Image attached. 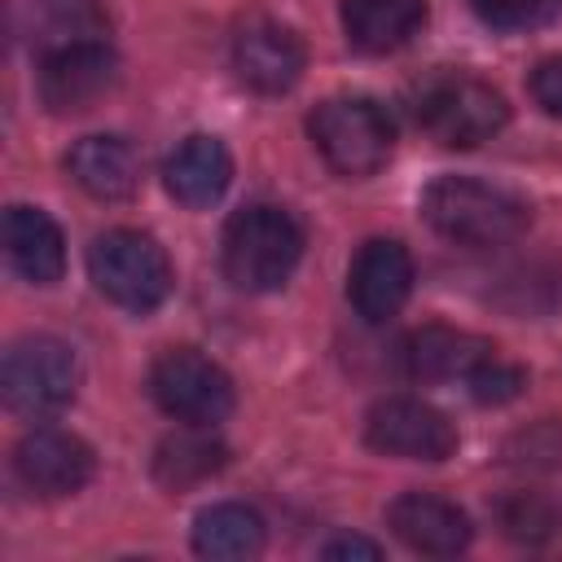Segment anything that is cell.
Returning a JSON list of instances; mask_svg holds the SVG:
<instances>
[{"mask_svg":"<svg viewBox=\"0 0 562 562\" xmlns=\"http://www.w3.org/2000/svg\"><path fill=\"white\" fill-rule=\"evenodd\" d=\"M162 184L180 206H211L224 198V189L233 184V154L224 149L220 136L193 132L184 136L167 162H162Z\"/></svg>","mask_w":562,"mask_h":562,"instance_id":"obj_16","label":"cell"},{"mask_svg":"<svg viewBox=\"0 0 562 562\" xmlns=\"http://www.w3.org/2000/svg\"><path fill=\"white\" fill-rule=\"evenodd\" d=\"M413 294V255L395 237H369L347 268V299L364 325H386Z\"/></svg>","mask_w":562,"mask_h":562,"instance_id":"obj_12","label":"cell"},{"mask_svg":"<svg viewBox=\"0 0 562 562\" xmlns=\"http://www.w3.org/2000/svg\"><path fill=\"white\" fill-rule=\"evenodd\" d=\"M422 220L452 246H470V250H492V246H505L514 237L527 233L531 224V206L505 189V184H492V180H479V176H435L422 198Z\"/></svg>","mask_w":562,"mask_h":562,"instance_id":"obj_1","label":"cell"},{"mask_svg":"<svg viewBox=\"0 0 562 562\" xmlns=\"http://www.w3.org/2000/svg\"><path fill=\"white\" fill-rule=\"evenodd\" d=\"M75 386H79V360L61 338L26 334L9 342L0 360V395L18 417L44 422L61 413L75 400Z\"/></svg>","mask_w":562,"mask_h":562,"instance_id":"obj_6","label":"cell"},{"mask_svg":"<svg viewBox=\"0 0 562 562\" xmlns=\"http://www.w3.org/2000/svg\"><path fill=\"white\" fill-rule=\"evenodd\" d=\"M465 386H470V395H474L479 404H509V400H518V395H522L527 373H522L518 364H509V360L492 356V360H483V364L465 378Z\"/></svg>","mask_w":562,"mask_h":562,"instance_id":"obj_24","label":"cell"},{"mask_svg":"<svg viewBox=\"0 0 562 562\" xmlns=\"http://www.w3.org/2000/svg\"><path fill=\"white\" fill-rule=\"evenodd\" d=\"M307 132L325 167L342 180H364L382 171L395 149V123L386 105L373 97H325L307 114Z\"/></svg>","mask_w":562,"mask_h":562,"instance_id":"obj_4","label":"cell"},{"mask_svg":"<svg viewBox=\"0 0 562 562\" xmlns=\"http://www.w3.org/2000/svg\"><path fill=\"white\" fill-rule=\"evenodd\" d=\"M496 522L518 544H544L562 531V505L549 492H509L496 501Z\"/></svg>","mask_w":562,"mask_h":562,"instance_id":"obj_22","label":"cell"},{"mask_svg":"<svg viewBox=\"0 0 562 562\" xmlns=\"http://www.w3.org/2000/svg\"><path fill=\"white\" fill-rule=\"evenodd\" d=\"M66 171H70V180L83 193H92L101 202H123L140 184V158H136V149L123 136H110V132L79 136L70 145V154H66Z\"/></svg>","mask_w":562,"mask_h":562,"instance_id":"obj_17","label":"cell"},{"mask_svg":"<svg viewBox=\"0 0 562 562\" xmlns=\"http://www.w3.org/2000/svg\"><path fill=\"white\" fill-rule=\"evenodd\" d=\"M233 70L250 92L281 97L303 79L307 48L294 35V26H285V22H277L268 13H250L233 31Z\"/></svg>","mask_w":562,"mask_h":562,"instance_id":"obj_10","label":"cell"},{"mask_svg":"<svg viewBox=\"0 0 562 562\" xmlns=\"http://www.w3.org/2000/svg\"><path fill=\"white\" fill-rule=\"evenodd\" d=\"M4 259L26 285H57L66 272V237L40 206L13 202L4 211Z\"/></svg>","mask_w":562,"mask_h":562,"instance_id":"obj_15","label":"cell"},{"mask_svg":"<svg viewBox=\"0 0 562 562\" xmlns=\"http://www.w3.org/2000/svg\"><path fill=\"white\" fill-rule=\"evenodd\" d=\"M88 277L92 285L123 312H154L167 303L171 294V259L167 250L136 228H110L101 237H92L88 246Z\"/></svg>","mask_w":562,"mask_h":562,"instance_id":"obj_5","label":"cell"},{"mask_svg":"<svg viewBox=\"0 0 562 562\" xmlns=\"http://www.w3.org/2000/svg\"><path fill=\"white\" fill-rule=\"evenodd\" d=\"M321 558H329V562H342V558L378 562V558H382V544H373V540H364V536H334V540L321 544Z\"/></svg>","mask_w":562,"mask_h":562,"instance_id":"obj_26","label":"cell"},{"mask_svg":"<svg viewBox=\"0 0 562 562\" xmlns=\"http://www.w3.org/2000/svg\"><path fill=\"white\" fill-rule=\"evenodd\" d=\"M303 259V228L277 202H246L228 215L220 237V268L241 294L281 290Z\"/></svg>","mask_w":562,"mask_h":562,"instance_id":"obj_2","label":"cell"},{"mask_svg":"<svg viewBox=\"0 0 562 562\" xmlns=\"http://www.w3.org/2000/svg\"><path fill=\"white\" fill-rule=\"evenodd\" d=\"M527 88H531V97H536V105H540L544 114L562 119V57H544V61H536Z\"/></svg>","mask_w":562,"mask_h":562,"instance_id":"obj_25","label":"cell"},{"mask_svg":"<svg viewBox=\"0 0 562 562\" xmlns=\"http://www.w3.org/2000/svg\"><path fill=\"white\" fill-rule=\"evenodd\" d=\"M263 540H268L263 518L241 501H215V505L198 509V518H193V553L211 558V562L255 558L263 549Z\"/></svg>","mask_w":562,"mask_h":562,"instance_id":"obj_20","label":"cell"},{"mask_svg":"<svg viewBox=\"0 0 562 562\" xmlns=\"http://www.w3.org/2000/svg\"><path fill=\"white\" fill-rule=\"evenodd\" d=\"M18 31L31 40L35 57L48 48L110 40V13L101 0H26Z\"/></svg>","mask_w":562,"mask_h":562,"instance_id":"obj_19","label":"cell"},{"mask_svg":"<svg viewBox=\"0 0 562 562\" xmlns=\"http://www.w3.org/2000/svg\"><path fill=\"white\" fill-rule=\"evenodd\" d=\"M149 395L180 426H215L237 404L233 378L198 347H167L149 364Z\"/></svg>","mask_w":562,"mask_h":562,"instance_id":"obj_7","label":"cell"},{"mask_svg":"<svg viewBox=\"0 0 562 562\" xmlns=\"http://www.w3.org/2000/svg\"><path fill=\"white\" fill-rule=\"evenodd\" d=\"M364 443L400 461H448L457 452V426L426 400L391 395L369 408Z\"/></svg>","mask_w":562,"mask_h":562,"instance_id":"obj_9","label":"cell"},{"mask_svg":"<svg viewBox=\"0 0 562 562\" xmlns=\"http://www.w3.org/2000/svg\"><path fill=\"white\" fill-rule=\"evenodd\" d=\"M228 448L211 435V426H180L176 435H167L154 452V479L171 492H184L202 479H211L215 470H224Z\"/></svg>","mask_w":562,"mask_h":562,"instance_id":"obj_21","label":"cell"},{"mask_svg":"<svg viewBox=\"0 0 562 562\" xmlns=\"http://www.w3.org/2000/svg\"><path fill=\"white\" fill-rule=\"evenodd\" d=\"M114 79H119V53L110 48V40H83L35 57V92L48 114L92 110L114 88Z\"/></svg>","mask_w":562,"mask_h":562,"instance_id":"obj_8","label":"cell"},{"mask_svg":"<svg viewBox=\"0 0 562 562\" xmlns=\"http://www.w3.org/2000/svg\"><path fill=\"white\" fill-rule=\"evenodd\" d=\"M496 347L479 334L452 329V325H422L400 342V369L413 382H452L470 378L483 360H492Z\"/></svg>","mask_w":562,"mask_h":562,"instance_id":"obj_14","label":"cell"},{"mask_svg":"<svg viewBox=\"0 0 562 562\" xmlns=\"http://www.w3.org/2000/svg\"><path fill=\"white\" fill-rule=\"evenodd\" d=\"M417 127L443 149H474L509 123L505 97L465 70H435L413 92Z\"/></svg>","mask_w":562,"mask_h":562,"instance_id":"obj_3","label":"cell"},{"mask_svg":"<svg viewBox=\"0 0 562 562\" xmlns=\"http://www.w3.org/2000/svg\"><path fill=\"white\" fill-rule=\"evenodd\" d=\"M13 474L26 492L57 501L88 487V479L97 474V457L79 435L57 426H35L13 448Z\"/></svg>","mask_w":562,"mask_h":562,"instance_id":"obj_11","label":"cell"},{"mask_svg":"<svg viewBox=\"0 0 562 562\" xmlns=\"http://www.w3.org/2000/svg\"><path fill=\"white\" fill-rule=\"evenodd\" d=\"M386 527L404 549L422 558H452L470 549V536H474L470 514L439 492H400L386 505Z\"/></svg>","mask_w":562,"mask_h":562,"instance_id":"obj_13","label":"cell"},{"mask_svg":"<svg viewBox=\"0 0 562 562\" xmlns=\"http://www.w3.org/2000/svg\"><path fill=\"white\" fill-rule=\"evenodd\" d=\"M338 18H342V35L351 48L382 57V53L413 44V35H422L426 0H342Z\"/></svg>","mask_w":562,"mask_h":562,"instance_id":"obj_18","label":"cell"},{"mask_svg":"<svg viewBox=\"0 0 562 562\" xmlns=\"http://www.w3.org/2000/svg\"><path fill=\"white\" fill-rule=\"evenodd\" d=\"M483 26L492 31H531L562 13V0H470Z\"/></svg>","mask_w":562,"mask_h":562,"instance_id":"obj_23","label":"cell"}]
</instances>
